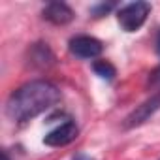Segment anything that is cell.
<instances>
[{
	"label": "cell",
	"mask_w": 160,
	"mask_h": 160,
	"mask_svg": "<svg viewBox=\"0 0 160 160\" xmlns=\"http://www.w3.org/2000/svg\"><path fill=\"white\" fill-rule=\"evenodd\" d=\"M58 100L60 91L57 89V85L45 79H36V81L21 85L10 94L6 102V113L13 122L23 124L51 109Z\"/></svg>",
	"instance_id": "obj_1"
},
{
	"label": "cell",
	"mask_w": 160,
	"mask_h": 160,
	"mask_svg": "<svg viewBox=\"0 0 160 160\" xmlns=\"http://www.w3.org/2000/svg\"><path fill=\"white\" fill-rule=\"evenodd\" d=\"M149 13H151V6L147 2H141V0L139 2H130L117 12V21L124 32H136L143 27Z\"/></svg>",
	"instance_id": "obj_2"
},
{
	"label": "cell",
	"mask_w": 160,
	"mask_h": 160,
	"mask_svg": "<svg viewBox=\"0 0 160 160\" xmlns=\"http://www.w3.org/2000/svg\"><path fill=\"white\" fill-rule=\"evenodd\" d=\"M160 109V91H156L154 94H151L145 102H141L126 119H124V128L126 130H132V128H138L141 124H145L156 111Z\"/></svg>",
	"instance_id": "obj_3"
},
{
	"label": "cell",
	"mask_w": 160,
	"mask_h": 160,
	"mask_svg": "<svg viewBox=\"0 0 160 160\" xmlns=\"http://www.w3.org/2000/svg\"><path fill=\"white\" fill-rule=\"evenodd\" d=\"M102 42L92 36H75L70 40V53L79 58H96L102 55Z\"/></svg>",
	"instance_id": "obj_4"
},
{
	"label": "cell",
	"mask_w": 160,
	"mask_h": 160,
	"mask_svg": "<svg viewBox=\"0 0 160 160\" xmlns=\"http://www.w3.org/2000/svg\"><path fill=\"white\" fill-rule=\"evenodd\" d=\"M79 134V128L73 121H66L62 124H58L57 128H53L45 138H43V143L47 147H64L68 143H72Z\"/></svg>",
	"instance_id": "obj_5"
},
{
	"label": "cell",
	"mask_w": 160,
	"mask_h": 160,
	"mask_svg": "<svg viewBox=\"0 0 160 160\" xmlns=\"http://www.w3.org/2000/svg\"><path fill=\"white\" fill-rule=\"evenodd\" d=\"M42 17L45 21H49L51 25H57V27H62V25H68L73 21L75 13L73 10L66 4V2H49L45 4V8L42 10Z\"/></svg>",
	"instance_id": "obj_6"
},
{
	"label": "cell",
	"mask_w": 160,
	"mask_h": 160,
	"mask_svg": "<svg viewBox=\"0 0 160 160\" xmlns=\"http://www.w3.org/2000/svg\"><path fill=\"white\" fill-rule=\"evenodd\" d=\"M55 62V55L47 47V43H34L30 49V64L38 68H47Z\"/></svg>",
	"instance_id": "obj_7"
},
{
	"label": "cell",
	"mask_w": 160,
	"mask_h": 160,
	"mask_svg": "<svg viewBox=\"0 0 160 160\" xmlns=\"http://www.w3.org/2000/svg\"><path fill=\"white\" fill-rule=\"evenodd\" d=\"M92 70L96 72V75H100L104 79H113L115 77V68L108 60H96L92 64Z\"/></svg>",
	"instance_id": "obj_8"
},
{
	"label": "cell",
	"mask_w": 160,
	"mask_h": 160,
	"mask_svg": "<svg viewBox=\"0 0 160 160\" xmlns=\"http://www.w3.org/2000/svg\"><path fill=\"white\" fill-rule=\"evenodd\" d=\"M111 8H113V4H100V6L92 8V13H94L96 17H102V15H104V13H108Z\"/></svg>",
	"instance_id": "obj_9"
},
{
	"label": "cell",
	"mask_w": 160,
	"mask_h": 160,
	"mask_svg": "<svg viewBox=\"0 0 160 160\" xmlns=\"http://www.w3.org/2000/svg\"><path fill=\"white\" fill-rule=\"evenodd\" d=\"M72 160H94L91 154H85V152H79V154H75Z\"/></svg>",
	"instance_id": "obj_10"
},
{
	"label": "cell",
	"mask_w": 160,
	"mask_h": 160,
	"mask_svg": "<svg viewBox=\"0 0 160 160\" xmlns=\"http://www.w3.org/2000/svg\"><path fill=\"white\" fill-rule=\"evenodd\" d=\"M156 45H158V53H160V32H158V38H156Z\"/></svg>",
	"instance_id": "obj_11"
},
{
	"label": "cell",
	"mask_w": 160,
	"mask_h": 160,
	"mask_svg": "<svg viewBox=\"0 0 160 160\" xmlns=\"http://www.w3.org/2000/svg\"><path fill=\"white\" fill-rule=\"evenodd\" d=\"M4 160H10V156H8V152L4 151Z\"/></svg>",
	"instance_id": "obj_12"
}]
</instances>
